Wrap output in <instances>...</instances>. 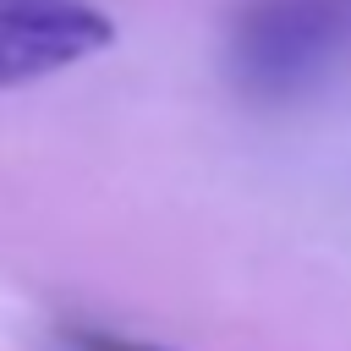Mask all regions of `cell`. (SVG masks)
<instances>
[{
    "label": "cell",
    "instance_id": "1",
    "mask_svg": "<svg viewBox=\"0 0 351 351\" xmlns=\"http://www.w3.org/2000/svg\"><path fill=\"white\" fill-rule=\"evenodd\" d=\"M346 44L351 0H247L230 22L225 66L247 99L280 104L324 82Z\"/></svg>",
    "mask_w": 351,
    "mask_h": 351
},
{
    "label": "cell",
    "instance_id": "2",
    "mask_svg": "<svg viewBox=\"0 0 351 351\" xmlns=\"http://www.w3.org/2000/svg\"><path fill=\"white\" fill-rule=\"evenodd\" d=\"M115 44V22L93 0H0V93L55 77Z\"/></svg>",
    "mask_w": 351,
    "mask_h": 351
},
{
    "label": "cell",
    "instance_id": "3",
    "mask_svg": "<svg viewBox=\"0 0 351 351\" xmlns=\"http://www.w3.org/2000/svg\"><path fill=\"white\" fill-rule=\"evenodd\" d=\"M60 340L71 351H170V346H154V340H132L121 329H99V324H66Z\"/></svg>",
    "mask_w": 351,
    "mask_h": 351
}]
</instances>
